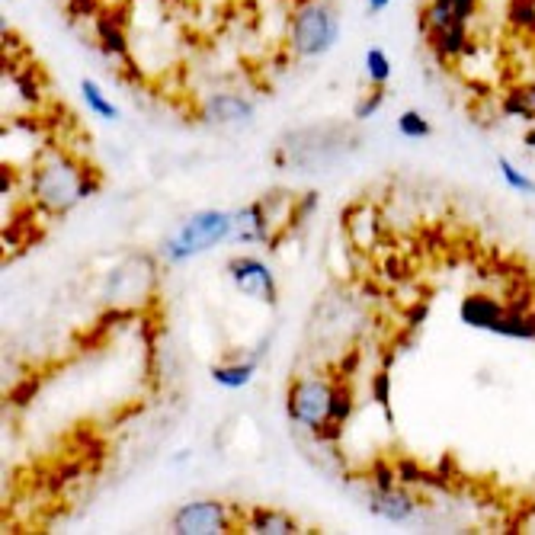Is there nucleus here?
I'll return each instance as SVG.
<instances>
[{
	"label": "nucleus",
	"instance_id": "f257e3e1",
	"mask_svg": "<svg viewBox=\"0 0 535 535\" xmlns=\"http://www.w3.org/2000/svg\"><path fill=\"white\" fill-rule=\"evenodd\" d=\"M100 186H103V180H100V174L94 167H84L67 151L49 147L42 161L36 164V170H32L30 190L39 212L67 215L77 202L94 196Z\"/></svg>",
	"mask_w": 535,
	"mask_h": 535
},
{
	"label": "nucleus",
	"instance_id": "f03ea898",
	"mask_svg": "<svg viewBox=\"0 0 535 535\" xmlns=\"http://www.w3.org/2000/svg\"><path fill=\"white\" fill-rule=\"evenodd\" d=\"M235 231V218L231 212L221 209H202V212L190 215L183 225L176 227L174 235L161 244V257L167 263H186V260L206 254V250L218 247V244L231 241Z\"/></svg>",
	"mask_w": 535,
	"mask_h": 535
},
{
	"label": "nucleus",
	"instance_id": "7ed1b4c3",
	"mask_svg": "<svg viewBox=\"0 0 535 535\" xmlns=\"http://www.w3.org/2000/svg\"><path fill=\"white\" fill-rule=\"evenodd\" d=\"M340 39V16L327 0H305L289 20V49L299 58H321Z\"/></svg>",
	"mask_w": 535,
	"mask_h": 535
},
{
	"label": "nucleus",
	"instance_id": "20e7f679",
	"mask_svg": "<svg viewBox=\"0 0 535 535\" xmlns=\"http://www.w3.org/2000/svg\"><path fill=\"white\" fill-rule=\"evenodd\" d=\"M334 391H337V375H299L286 388V414L301 430L317 432L330 424L334 414Z\"/></svg>",
	"mask_w": 535,
	"mask_h": 535
},
{
	"label": "nucleus",
	"instance_id": "39448f33",
	"mask_svg": "<svg viewBox=\"0 0 535 535\" xmlns=\"http://www.w3.org/2000/svg\"><path fill=\"white\" fill-rule=\"evenodd\" d=\"M170 532L176 535H225L237 532L235 510L225 500H192L170 516Z\"/></svg>",
	"mask_w": 535,
	"mask_h": 535
},
{
	"label": "nucleus",
	"instance_id": "423d86ee",
	"mask_svg": "<svg viewBox=\"0 0 535 535\" xmlns=\"http://www.w3.org/2000/svg\"><path fill=\"white\" fill-rule=\"evenodd\" d=\"M227 279L235 282V289L241 295H247V299H254V301H263V305H270V308L279 301V282L263 260L247 257V254L231 257L227 260Z\"/></svg>",
	"mask_w": 535,
	"mask_h": 535
},
{
	"label": "nucleus",
	"instance_id": "0eeeda50",
	"mask_svg": "<svg viewBox=\"0 0 535 535\" xmlns=\"http://www.w3.org/2000/svg\"><path fill=\"white\" fill-rule=\"evenodd\" d=\"M366 510L375 520L385 522H411L417 516L420 504L407 487L395 484V487H372V494L366 497Z\"/></svg>",
	"mask_w": 535,
	"mask_h": 535
},
{
	"label": "nucleus",
	"instance_id": "6e6552de",
	"mask_svg": "<svg viewBox=\"0 0 535 535\" xmlns=\"http://www.w3.org/2000/svg\"><path fill=\"white\" fill-rule=\"evenodd\" d=\"M235 218V231H231V241L237 244H270L276 247V235H272V218L266 212V202L257 199V202H247L237 212H231Z\"/></svg>",
	"mask_w": 535,
	"mask_h": 535
},
{
	"label": "nucleus",
	"instance_id": "1a4fd4ad",
	"mask_svg": "<svg viewBox=\"0 0 535 535\" xmlns=\"http://www.w3.org/2000/svg\"><path fill=\"white\" fill-rule=\"evenodd\" d=\"M477 10H481V0H426V7L420 10V32L426 36V32L452 26V22L468 26Z\"/></svg>",
	"mask_w": 535,
	"mask_h": 535
},
{
	"label": "nucleus",
	"instance_id": "9d476101",
	"mask_svg": "<svg viewBox=\"0 0 535 535\" xmlns=\"http://www.w3.org/2000/svg\"><path fill=\"white\" fill-rule=\"evenodd\" d=\"M254 103L241 94H212L202 103V119L221 129H237V125H250L254 122Z\"/></svg>",
	"mask_w": 535,
	"mask_h": 535
},
{
	"label": "nucleus",
	"instance_id": "9b49d317",
	"mask_svg": "<svg viewBox=\"0 0 535 535\" xmlns=\"http://www.w3.org/2000/svg\"><path fill=\"white\" fill-rule=\"evenodd\" d=\"M343 231L360 250H372L381 237V215L369 202H352L343 209Z\"/></svg>",
	"mask_w": 535,
	"mask_h": 535
},
{
	"label": "nucleus",
	"instance_id": "f8f14e48",
	"mask_svg": "<svg viewBox=\"0 0 535 535\" xmlns=\"http://www.w3.org/2000/svg\"><path fill=\"white\" fill-rule=\"evenodd\" d=\"M122 13L119 10H100L94 20V30H96V42H100V52L106 58H116L129 65V36L122 30Z\"/></svg>",
	"mask_w": 535,
	"mask_h": 535
},
{
	"label": "nucleus",
	"instance_id": "ddd939ff",
	"mask_svg": "<svg viewBox=\"0 0 535 535\" xmlns=\"http://www.w3.org/2000/svg\"><path fill=\"white\" fill-rule=\"evenodd\" d=\"M424 39L440 65H455V61L471 49V36H468V26H465V22H452V26L432 30V32H426Z\"/></svg>",
	"mask_w": 535,
	"mask_h": 535
},
{
	"label": "nucleus",
	"instance_id": "4468645a",
	"mask_svg": "<svg viewBox=\"0 0 535 535\" xmlns=\"http://www.w3.org/2000/svg\"><path fill=\"white\" fill-rule=\"evenodd\" d=\"M459 315H462V321L468 324V327L475 330H497V324L504 321L506 315V305L500 299H494V295H465L462 305H459Z\"/></svg>",
	"mask_w": 535,
	"mask_h": 535
},
{
	"label": "nucleus",
	"instance_id": "2eb2a0df",
	"mask_svg": "<svg viewBox=\"0 0 535 535\" xmlns=\"http://www.w3.org/2000/svg\"><path fill=\"white\" fill-rule=\"evenodd\" d=\"M241 532H257V535H295L301 532L299 520L282 510H266V506H254L244 520Z\"/></svg>",
	"mask_w": 535,
	"mask_h": 535
},
{
	"label": "nucleus",
	"instance_id": "dca6fc26",
	"mask_svg": "<svg viewBox=\"0 0 535 535\" xmlns=\"http://www.w3.org/2000/svg\"><path fill=\"white\" fill-rule=\"evenodd\" d=\"M257 369H260L257 356H250V360H241V362H225V366H212V381L227 391L247 388L250 381H254V375H257Z\"/></svg>",
	"mask_w": 535,
	"mask_h": 535
},
{
	"label": "nucleus",
	"instance_id": "f3484780",
	"mask_svg": "<svg viewBox=\"0 0 535 535\" xmlns=\"http://www.w3.org/2000/svg\"><path fill=\"white\" fill-rule=\"evenodd\" d=\"M81 94H84V103H87V110L94 112V116L106 119V122H119V106L103 94V87H100V84L90 81V77H84Z\"/></svg>",
	"mask_w": 535,
	"mask_h": 535
},
{
	"label": "nucleus",
	"instance_id": "a211bd4d",
	"mask_svg": "<svg viewBox=\"0 0 535 535\" xmlns=\"http://www.w3.org/2000/svg\"><path fill=\"white\" fill-rule=\"evenodd\" d=\"M504 112L516 119H535V81L516 84V87L504 96Z\"/></svg>",
	"mask_w": 535,
	"mask_h": 535
},
{
	"label": "nucleus",
	"instance_id": "6ab92c4d",
	"mask_svg": "<svg viewBox=\"0 0 535 535\" xmlns=\"http://www.w3.org/2000/svg\"><path fill=\"white\" fill-rule=\"evenodd\" d=\"M397 132H401L404 138H411V141H424V138H430V135H432V125H430V119H426L424 112L404 110L401 116H397Z\"/></svg>",
	"mask_w": 535,
	"mask_h": 535
},
{
	"label": "nucleus",
	"instance_id": "aec40b11",
	"mask_svg": "<svg viewBox=\"0 0 535 535\" xmlns=\"http://www.w3.org/2000/svg\"><path fill=\"white\" fill-rule=\"evenodd\" d=\"M497 167H500V176H504V183L510 186V190L520 192V196H535V180L522 174L510 157H497Z\"/></svg>",
	"mask_w": 535,
	"mask_h": 535
},
{
	"label": "nucleus",
	"instance_id": "412c9836",
	"mask_svg": "<svg viewBox=\"0 0 535 535\" xmlns=\"http://www.w3.org/2000/svg\"><path fill=\"white\" fill-rule=\"evenodd\" d=\"M366 77L372 81V87H388L391 81V58L381 52L379 45H372L366 52Z\"/></svg>",
	"mask_w": 535,
	"mask_h": 535
},
{
	"label": "nucleus",
	"instance_id": "4be33fe9",
	"mask_svg": "<svg viewBox=\"0 0 535 535\" xmlns=\"http://www.w3.org/2000/svg\"><path fill=\"white\" fill-rule=\"evenodd\" d=\"M350 417H352V388H350V381L337 375V391H334V414H330V420L346 426Z\"/></svg>",
	"mask_w": 535,
	"mask_h": 535
},
{
	"label": "nucleus",
	"instance_id": "5701e85b",
	"mask_svg": "<svg viewBox=\"0 0 535 535\" xmlns=\"http://www.w3.org/2000/svg\"><path fill=\"white\" fill-rule=\"evenodd\" d=\"M510 26L520 32H535V0H513L510 4Z\"/></svg>",
	"mask_w": 535,
	"mask_h": 535
},
{
	"label": "nucleus",
	"instance_id": "b1692460",
	"mask_svg": "<svg viewBox=\"0 0 535 535\" xmlns=\"http://www.w3.org/2000/svg\"><path fill=\"white\" fill-rule=\"evenodd\" d=\"M385 96H388V90L385 87H372L366 96H362L360 103H356V110H352V119H360V122H366V119H372L375 112L385 106Z\"/></svg>",
	"mask_w": 535,
	"mask_h": 535
},
{
	"label": "nucleus",
	"instance_id": "393cba45",
	"mask_svg": "<svg viewBox=\"0 0 535 535\" xmlns=\"http://www.w3.org/2000/svg\"><path fill=\"white\" fill-rule=\"evenodd\" d=\"M372 397H375V404H379L381 411H385V417L395 420L391 417V375L385 372V369L372 375Z\"/></svg>",
	"mask_w": 535,
	"mask_h": 535
},
{
	"label": "nucleus",
	"instance_id": "a878e982",
	"mask_svg": "<svg viewBox=\"0 0 535 535\" xmlns=\"http://www.w3.org/2000/svg\"><path fill=\"white\" fill-rule=\"evenodd\" d=\"M372 484L375 487H395V484H401L397 481V465H391V462H385V459H379V462L372 465Z\"/></svg>",
	"mask_w": 535,
	"mask_h": 535
},
{
	"label": "nucleus",
	"instance_id": "bb28decb",
	"mask_svg": "<svg viewBox=\"0 0 535 535\" xmlns=\"http://www.w3.org/2000/svg\"><path fill=\"white\" fill-rule=\"evenodd\" d=\"M381 276L388 279L391 286H397V282H404V279H407V263H404L397 254H391V257L381 260Z\"/></svg>",
	"mask_w": 535,
	"mask_h": 535
},
{
	"label": "nucleus",
	"instance_id": "cd10ccee",
	"mask_svg": "<svg viewBox=\"0 0 535 535\" xmlns=\"http://www.w3.org/2000/svg\"><path fill=\"white\" fill-rule=\"evenodd\" d=\"M39 391V379H22V385H16L13 391H10V404L13 407H20V404H26V401H32V395Z\"/></svg>",
	"mask_w": 535,
	"mask_h": 535
},
{
	"label": "nucleus",
	"instance_id": "c85d7f7f",
	"mask_svg": "<svg viewBox=\"0 0 535 535\" xmlns=\"http://www.w3.org/2000/svg\"><path fill=\"white\" fill-rule=\"evenodd\" d=\"M16 90H20L22 100H32V103H36V100H39V84L32 81V71L16 74Z\"/></svg>",
	"mask_w": 535,
	"mask_h": 535
},
{
	"label": "nucleus",
	"instance_id": "c756f323",
	"mask_svg": "<svg viewBox=\"0 0 535 535\" xmlns=\"http://www.w3.org/2000/svg\"><path fill=\"white\" fill-rule=\"evenodd\" d=\"M67 10L74 16H96L100 13V4L96 0H67Z\"/></svg>",
	"mask_w": 535,
	"mask_h": 535
},
{
	"label": "nucleus",
	"instance_id": "7c9ffc66",
	"mask_svg": "<svg viewBox=\"0 0 535 535\" xmlns=\"http://www.w3.org/2000/svg\"><path fill=\"white\" fill-rule=\"evenodd\" d=\"M426 315H430V305H426V301H420V305H411V311H407V321H404V324L417 330L420 324L426 321Z\"/></svg>",
	"mask_w": 535,
	"mask_h": 535
},
{
	"label": "nucleus",
	"instance_id": "2f4dec72",
	"mask_svg": "<svg viewBox=\"0 0 535 535\" xmlns=\"http://www.w3.org/2000/svg\"><path fill=\"white\" fill-rule=\"evenodd\" d=\"M388 7H391V0H369V10H372V13H385Z\"/></svg>",
	"mask_w": 535,
	"mask_h": 535
},
{
	"label": "nucleus",
	"instance_id": "473e14b6",
	"mask_svg": "<svg viewBox=\"0 0 535 535\" xmlns=\"http://www.w3.org/2000/svg\"><path fill=\"white\" fill-rule=\"evenodd\" d=\"M180 462H190V449H180V452L174 455V465H180Z\"/></svg>",
	"mask_w": 535,
	"mask_h": 535
},
{
	"label": "nucleus",
	"instance_id": "72a5a7b5",
	"mask_svg": "<svg viewBox=\"0 0 535 535\" xmlns=\"http://www.w3.org/2000/svg\"><path fill=\"white\" fill-rule=\"evenodd\" d=\"M526 145H529V147H535V132H529V135H526Z\"/></svg>",
	"mask_w": 535,
	"mask_h": 535
}]
</instances>
